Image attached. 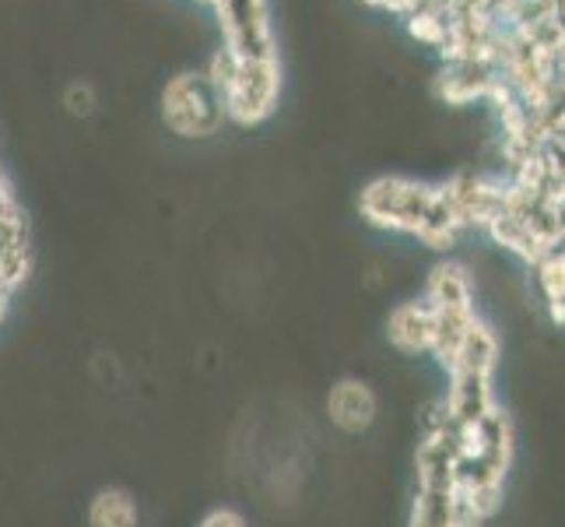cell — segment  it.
<instances>
[{
    "label": "cell",
    "mask_w": 565,
    "mask_h": 527,
    "mask_svg": "<svg viewBox=\"0 0 565 527\" xmlns=\"http://www.w3.org/2000/svg\"><path fill=\"white\" fill-rule=\"evenodd\" d=\"M204 74L214 85V92H218L225 120H232V124L257 127L278 106V92H281L278 56H267V61H243V56L222 46L207 61Z\"/></svg>",
    "instance_id": "cell-1"
},
{
    "label": "cell",
    "mask_w": 565,
    "mask_h": 527,
    "mask_svg": "<svg viewBox=\"0 0 565 527\" xmlns=\"http://www.w3.org/2000/svg\"><path fill=\"white\" fill-rule=\"evenodd\" d=\"M433 201H436V187L407 180V176H380V180H373L362 190L359 211L365 222H373L380 229L418 236Z\"/></svg>",
    "instance_id": "cell-2"
},
{
    "label": "cell",
    "mask_w": 565,
    "mask_h": 527,
    "mask_svg": "<svg viewBox=\"0 0 565 527\" xmlns=\"http://www.w3.org/2000/svg\"><path fill=\"white\" fill-rule=\"evenodd\" d=\"M162 120L180 138H211L225 124V109L204 71L177 74L162 92Z\"/></svg>",
    "instance_id": "cell-3"
},
{
    "label": "cell",
    "mask_w": 565,
    "mask_h": 527,
    "mask_svg": "<svg viewBox=\"0 0 565 527\" xmlns=\"http://www.w3.org/2000/svg\"><path fill=\"white\" fill-rule=\"evenodd\" d=\"M211 8L222 22L225 50L243 56V61L278 56L275 32H270V18H267V0H214Z\"/></svg>",
    "instance_id": "cell-4"
},
{
    "label": "cell",
    "mask_w": 565,
    "mask_h": 527,
    "mask_svg": "<svg viewBox=\"0 0 565 527\" xmlns=\"http://www.w3.org/2000/svg\"><path fill=\"white\" fill-rule=\"evenodd\" d=\"M433 327H436V309L422 296V299H407L397 309H390L386 335H390V345L401 348L404 356H422V351L433 348Z\"/></svg>",
    "instance_id": "cell-5"
},
{
    "label": "cell",
    "mask_w": 565,
    "mask_h": 527,
    "mask_svg": "<svg viewBox=\"0 0 565 527\" xmlns=\"http://www.w3.org/2000/svg\"><path fill=\"white\" fill-rule=\"evenodd\" d=\"M495 77H499V67L489 61H457V64H446V71L436 77V92H439V99H446L450 106H467V103L484 99Z\"/></svg>",
    "instance_id": "cell-6"
},
{
    "label": "cell",
    "mask_w": 565,
    "mask_h": 527,
    "mask_svg": "<svg viewBox=\"0 0 565 527\" xmlns=\"http://www.w3.org/2000/svg\"><path fill=\"white\" fill-rule=\"evenodd\" d=\"M327 412H330V419H334L338 429H344V433H365V429L376 422L380 404H376V394H373V387H369V383L341 380V383H334V390H330Z\"/></svg>",
    "instance_id": "cell-7"
},
{
    "label": "cell",
    "mask_w": 565,
    "mask_h": 527,
    "mask_svg": "<svg viewBox=\"0 0 565 527\" xmlns=\"http://www.w3.org/2000/svg\"><path fill=\"white\" fill-rule=\"evenodd\" d=\"M446 412L457 425H475L495 408V390L492 377H475V373H450V390H446Z\"/></svg>",
    "instance_id": "cell-8"
},
{
    "label": "cell",
    "mask_w": 565,
    "mask_h": 527,
    "mask_svg": "<svg viewBox=\"0 0 565 527\" xmlns=\"http://www.w3.org/2000/svg\"><path fill=\"white\" fill-rule=\"evenodd\" d=\"M499 366V335L484 324V320H475L471 330L463 335L457 356H454V366L446 369V373H475V377H492Z\"/></svg>",
    "instance_id": "cell-9"
},
{
    "label": "cell",
    "mask_w": 565,
    "mask_h": 527,
    "mask_svg": "<svg viewBox=\"0 0 565 527\" xmlns=\"http://www.w3.org/2000/svg\"><path fill=\"white\" fill-rule=\"evenodd\" d=\"M425 299L433 303L436 309H460V306H475V285H471V275L446 261L439 267H433V275H428V285H425Z\"/></svg>",
    "instance_id": "cell-10"
},
{
    "label": "cell",
    "mask_w": 565,
    "mask_h": 527,
    "mask_svg": "<svg viewBox=\"0 0 565 527\" xmlns=\"http://www.w3.org/2000/svg\"><path fill=\"white\" fill-rule=\"evenodd\" d=\"M436 309V306H433ZM478 320V309L475 306H460V309H436V327H433V356L450 369L454 356L463 341V335L471 330V324Z\"/></svg>",
    "instance_id": "cell-11"
},
{
    "label": "cell",
    "mask_w": 565,
    "mask_h": 527,
    "mask_svg": "<svg viewBox=\"0 0 565 527\" xmlns=\"http://www.w3.org/2000/svg\"><path fill=\"white\" fill-rule=\"evenodd\" d=\"M92 527H138V503L124 489H103L88 506Z\"/></svg>",
    "instance_id": "cell-12"
},
{
    "label": "cell",
    "mask_w": 565,
    "mask_h": 527,
    "mask_svg": "<svg viewBox=\"0 0 565 527\" xmlns=\"http://www.w3.org/2000/svg\"><path fill=\"white\" fill-rule=\"evenodd\" d=\"M534 267V278H537V288H541V299L548 306L552 320L562 327V299H565V264H562V250H552L544 253V257Z\"/></svg>",
    "instance_id": "cell-13"
},
{
    "label": "cell",
    "mask_w": 565,
    "mask_h": 527,
    "mask_svg": "<svg viewBox=\"0 0 565 527\" xmlns=\"http://www.w3.org/2000/svg\"><path fill=\"white\" fill-rule=\"evenodd\" d=\"M454 489H418L412 527H454Z\"/></svg>",
    "instance_id": "cell-14"
},
{
    "label": "cell",
    "mask_w": 565,
    "mask_h": 527,
    "mask_svg": "<svg viewBox=\"0 0 565 527\" xmlns=\"http://www.w3.org/2000/svg\"><path fill=\"white\" fill-rule=\"evenodd\" d=\"M446 11H433V8H418V11H412L407 14V32H412L418 43H425V46H439L443 43V35H446Z\"/></svg>",
    "instance_id": "cell-15"
},
{
    "label": "cell",
    "mask_w": 565,
    "mask_h": 527,
    "mask_svg": "<svg viewBox=\"0 0 565 527\" xmlns=\"http://www.w3.org/2000/svg\"><path fill=\"white\" fill-rule=\"evenodd\" d=\"M67 109H71L74 116H88V113L95 109V95H92V88H88V85H71V92H67Z\"/></svg>",
    "instance_id": "cell-16"
},
{
    "label": "cell",
    "mask_w": 565,
    "mask_h": 527,
    "mask_svg": "<svg viewBox=\"0 0 565 527\" xmlns=\"http://www.w3.org/2000/svg\"><path fill=\"white\" fill-rule=\"evenodd\" d=\"M201 527H246V520H243V514H236V510H211L204 520H201Z\"/></svg>",
    "instance_id": "cell-17"
},
{
    "label": "cell",
    "mask_w": 565,
    "mask_h": 527,
    "mask_svg": "<svg viewBox=\"0 0 565 527\" xmlns=\"http://www.w3.org/2000/svg\"><path fill=\"white\" fill-rule=\"evenodd\" d=\"M8 303H11V292L0 288V320H4V314H8Z\"/></svg>",
    "instance_id": "cell-18"
},
{
    "label": "cell",
    "mask_w": 565,
    "mask_h": 527,
    "mask_svg": "<svg viewBox=\"0 0 565 527\" xmlns=\"http://www.w3.org/2000/svg\"><path fill=\"white\" fill-rule=\"evenodd\" d=\"M193 4H204V8H211V4H214V0H193Z\"/></svg>",
    "instance_id": "cell-19"
}]
</instances>
